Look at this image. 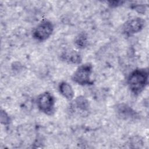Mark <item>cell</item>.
Listing matches in <instances>:
<instances>
[{
	"instance_id": "6da1fadb",
	"label": "cell",
	"mask_w": 149,
	"mask_h": 149,
	"mask_svg": "<svg viewBox=\"0 0 149 149\" xmlns=\"http://www.w3.org/2000/svg\"><path fill=\"white\" fill-rule=\"evenodd\" d=\"M148 82V71L147 69H136L132 71L127 78V84L131 92L139 95L146 87Z\"/></svg>"
},
{
	"instance_id": "7a4b0ae2",
	"label": "cell",
	"mask_w": 149,
	"mask_h": 149,
	"mask_svg": "<svg viewBox=\"0 0 149 149\" xmlns=\"http://www.w3.org/2000/svg\"><path fill=\"white\" fill-rule=\"evenodd\" d=\"M92 72L93 65L90 63H86L78 67L72 79L76 83L81 86L91 85L94 83L90 78Z\"/></svg>"
},
{
	"instance_id": "3957f363",
	"label": "cell",
	"mask_w": 149,
	"mask_h": 149,
	"mask_svg": "<svg viewBox=\"0 0 149 149\" xmlns=\"http://www.w3.org/2000/svg\"><path fill=\"white\" fill-rule=\"evenodd\" d=\"M55 99L51 93L45 91L38 95L37 107L40 111L47 115H52L55 111Z\"/></svg>"
},
{
	"instance_id": "277c9868",
	"label": "cell",
	"mask_w": 149,
	"mask_h": 149,
	"mask_svg": "<svg viewBox=\"0 0 149 149\" xmlns=\"http://www.w3.org/2000/svg\"><path fill=\"white\" fill-rule=\"evenodd\" d=\"M53 31L54 25L52 22L48 20H44L34 29L33 36L38 41H44L51 36Z\"/></svg>"
},
{
	"instance_id": "5b68a950",
	"label": "cell",
	"mask_w": 149,
	"mask_h": 149,
	"mask_svg": "<svg viewBox=\"0 0 149 149\" xmlns=\"http://www.w3.org/2000/svg\"><path fill=\"white\" fill-rule=\"evenodd\" d=\"M145 21L141 17H136L128 20L123 25V33L127 36H132L142 30Z\"/></svg>"
},
{
	"instance_id": "8992f818",
	"label": "cell",
	"mask_w": 149,
	"mask_h": 149,
	"mask_svg": "<svg viewBox=\"0 0 149 149\" xmlns=\"http://www.w3.org/2000/svg\"><path fill=\"white\" fill-rule=\"evenodd\" d=\"M61 59L70 64H79L82 60L80 53L73 49H68L63 51L61 54Z\"/></svg>"
},
{
	"instance_id": "52a82bcc",
	"label": "cell",
	"mask_w": 149,
	"mask_h": 149,
	"mask_svg": "<svg viewBox=\"0 0 149 149\" xmlns=\"http://www.w3.org/2000/svg\"><path fill=\"white\" fill-rule=\"evenodd\" d=\"M116 112L120 118L127 119L136 118V112L132 108L126 104H119L116 107Z\"/></svg>"
},
{
	"instance_id": "ba28073f",
	"label": "cell",
	"mask_w": 149,
	"mask_h": 149,
	"mask_svg": "<svg viewBox=\"0 0 149 149\" xmlns=\"http://www.w3.org/2000/svg\"><path fill=\"white\" fill-rule=\"evenodd\" d=\"M74 106L81 113H85L89 111L90 104L88 100L84 96L77 97L74 101Z\"/></svg>"
},
{
	"instance_id": "9c48e42d",
	"label": "cell",
	"mask_w": 149,
	"mask_h": 149,
	"mask_svg": "<svg viewBox=\"0 0 149 149\" xmlns=\"http://www.w3.org/2000/svg\"><path fill=\"white\" fill-rule=\"evenodd\" d=\"M60 93L67 100H71L74 97V91L70 84L66 81H62L59 85Z\"/></svg>"
},
{
	"instance_id": "30bf717a",
	"label": "cell",
	"mask_w": 149,
	"mask_h": 149,
	"mask_svg": "<svg viewBox=\"0 0 149 149\" xmlns=\"http://www.w3.org/2000/svg\"><path fill=\"white\" fill-rule=\"evenodd\" d=\"M87 35L84 32L80 33L74 39V45L79 49H84L88 45Z\"/></svg>"
},
{
	"instance_id": "8fae6325",
	"label": "cell",
	"mask_w": 149,
	"mask_h": 149,
	"mask_svg": "<svg viewBox=\"0 0 149 149\" xmlns=\"http://www.w3.org/2000/svg\"><path fill=\"white\" fill-rule=\"evenodd\" d=\"M1 122L5 125H9L10 122V118L9 116L3 110H1Z\"/></svg>"
},
{
	"instance_id": "7c38bea8",
	"label": "cell",
	"mask_w": 149,
	"mask_h": 149,
	"mask_svg": "<svg viewBox=\"0 0 149 149\" xmlns=\"http://www.w3.org/2000/svg\"><path fill=\"white\" fill-rule=\"evenodd\" d=\"M133 9H134V10H136L137 12H138L139 13H143L145 12L146 11V7L144 6V5H133Z\"/></svg>"
},
{
	"instance_id": "4fadbf2b",
	"label": "cell",
	"mask_w": 149,
	"mask_h": 149,
	"mask_svg": "<svg viewBox=\"0 0 149 149\" xmlns=\"http://www.w3.org/2000/svg\"><path fill=\"white\" fill-rule=\"evenodd\" d=\"M124 2L123 1H110L109 2V5L111 7H116L119 5H122Z\"/></svg>"
}]
</instances>
